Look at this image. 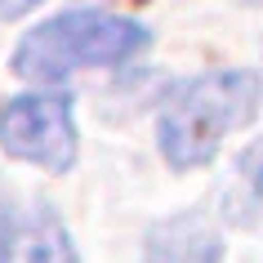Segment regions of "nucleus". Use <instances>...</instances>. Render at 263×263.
<instances>
[{
  "instance_id": "obj_4",
  "label": "nucleus",
  "mask_w": 263,
  "mask_h": 263,
  "mask_svg": "<svg viewBox=\"0 0 263 263\" xmlns=\"http://www.w3.org/2000/svg\"><path fill=\"white\" fill-rule=\"evenodd\" d=\"M223 236L201 210H183L174 219H161L147 232V263H219Z\"/></svg>"
},
{
  "instance_id": "obj_1",
  "label": "nucleus",
  "mask_w": 263,
  "mask_h": 263,
  "mask_svg": "<svg viewBox=\"0 0 263 263\" xmlns=\"http://www.w3.org/2000/svg\"><path fill=\"white\" fill-rule=\"evenodd\" d=\"M263 81L246 67H223L183 81L156 116V143L170 170H201L223 147V134L246 129L259 116Z\"/></svg>"
},
{
  "instance_id": "obj_6",
  "label": "nucleus",
  "mask_w": 263,
  "mask_h": 263,
  "mask_svg": "<svg viewBox=\"0 0 263 263\" xmlns=\"http://www.w3.org/2000/svg\"><path fill=\"white\" fill-rule=\"evenodd\" d=\"M14 246H18V219H14V201L0 183V263H14Z\"/></svg>"
},
{
  "instance_id": "obj_3",
  "label": "nucleus",
  "mask_w": 263,
  "mask_h": 263,
  "mask_svg": "<svg viewBox=\"0 0 263 263\" xmlns=\"http://www.w3.org/2000/svg\"><path fill=\"white\" fill-rule=\"evenodd\" d=\"M76 111H71V94H18L0 107V152L27 161V165L45 170V174H67L76 165Z\"/></svg>"
},
{
  "instance_id": "obj_5",
  "label": "nucleus",
  "mask_w": 263,
  "mask_h": 263,
  "mask_svg": "<svg viewBox=\"0 0 263 263\" xmlns=\"http://www.w3.org/2000/svg\"><path fill=\"white\" fill-rule=\"evenodd\" d=\"M14 259L18 263H81V250L71 241L67 223L54 214L49 201H41V205L31 210V223L23 228V236H18Z\"/></svg>"
},
{
  "instance_id": "obj_7",
  "label": "nucleus",
  "mask_w": 263,
  "mask_h": 263,
  "mask_svg": "<svg viewBox=\"0 0 263 263\" xmlns=\"http://www.w3.org/2000/svg\"><path fill=\"white\" fill-rule=\"evenodd\" d=\"M41 0H0V18H23L27 9H36Z\"/></svg>"
},
{
  "instance_id": "obj_2",
  "label": "nucleus",
  "mask_w": 263,
  "mask_h": 263,
  "mask_svg": "<svg viewBox=\"0 0 263 263\" xmlns=\"http://www.w3.org/2000/svg\"><path fill=\"white\" fill-rule=\"evenodd\" d=\"M152 31L125 14L107 9H71L41 27H31L14 49V76L31 85H63L85 67H121L143 54Z\"/></svg>"
}]
</instances>
